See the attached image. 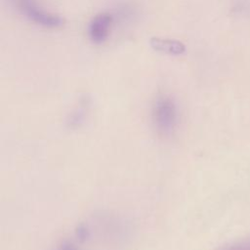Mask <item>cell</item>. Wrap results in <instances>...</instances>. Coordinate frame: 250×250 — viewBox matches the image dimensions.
Masks as SVG:
<instances>
[{"mask_svg": "<svg viewBox=\"0 0 250 250\" xmlns=\"http://www.w3.org/2000/svg\"><path fill=\"white\" fill-rule=\"evenodd\" d=\"M152 122L158 133L171 135L178 124V109L173 99L159 96L152 106Z\"/></svg>", "mask_w": 250, "mask_h": 250, "instance_id": "1", "label": "cell"}, {"mask_svg": "<svg viewBox=\"0 0 250 250\" xmlns=\"http://www.w3.org/2000/svg\"><path fill=\"white\" fill-rule=\"evenodd\" d=\"M21 9L29 20L45 27L56 28V27L62 26L64 22V20L62 17L52 13H48L44 10H41L35 5L27 1L21 4Z\"/></svg>", "mask_w": 250, "mask_h": 250, "instance_id": "2", "label": "cell"}, {"mask_svg": "<svg viewBox=\"0 0 250 250\" xmlns=\"http://www.w3.org/2000/svg\"><path fill=\"white\" fill-rule=\"evenodd\" d=\"M112 23V16L109 13H100L96 15L89 24V37L95 44L105 41Z\"/></svg>", "mask_w": 250, "mask_h": 250, "instance_id": "3", "label": "cell"}, {"mask_svg": "<svg viewBox=\"0 0 250 250\" xmlns=\"http://www.w3.org/2000/svg\"><path fill=\"white\" fill-rule=\"evenodd\" d=\"M149 45L155 52L171 56H180L186 52V45L182 41L171 38L153 36L149 39Z\"/></svg>", "mask_w": 250, "mask_h": 250, "instance_id": "4", "label": "cell"}, {"mask_svg": "<svg viewBox=\"0 0 250 250\" xmlns=\"http://www.w3.org/2000/svg\"><path fill=\"white\" fill-rule=\"evenodd\" d=\"M56 250H79V249L71 241H62L58 245Z\"/></svg>", "mask_w": 250, "mask_h": 250, "instance_id": "5", "label": "cell"}]
</instances>
